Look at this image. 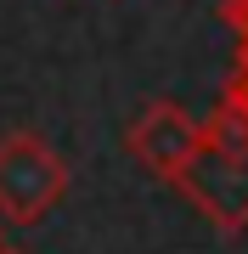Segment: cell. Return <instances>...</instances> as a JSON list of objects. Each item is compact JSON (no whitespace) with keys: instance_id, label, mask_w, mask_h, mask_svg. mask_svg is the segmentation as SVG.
Segmentation results:
<instances>
[{"instance_id":"obj_1","label":"cell","mask_w":248,"mask_h":254,"mask_svg":"<svg viewBox=\"0 0 248 254\" xmlns=\"http://www.w3.org/2000/svg\"><path fill=\"white\" fill-rule=\"evenodd\" d=\"M169 187H181L186 203H192L209 226H220L226 237L248 232V147L203 136L198 153L186 158V170L175 175Z\"/></svg>"},{"instance_id":"obj_2","label":"cell","mask_w":248,"mask_h":254,"mask_svg":"<svg viewBox=\"0 0 248 254\" xmlns=\"http://www.w3.org/2000/svg\"><path fill=\"white\" fill-rule=\"evenodd\" d=\"M68 192V164L51 153L34 130H11L0 141V215L34 226L46 209L62 203Z\"/></svg>"},{"instance_id":"obj_3","label":"cell","mask_w":248,"mask_h":254,"mask_svg":"<svg viewBox=\"0 0 248 254\" xmlns=\"http://www.w3.org/2000/svg\"><path fill=\"white\" fill-rule=\"evenodd\" d=\"M203 141V125L186 108H175V102H147L141 119L124 130V147L136 164H147L158 181H175V175L186 170V158L198 153Z\"/></svg>"},{"instance_id":"obj_4","label":"cell","mask_w":248,"mask_h":254,"mask_svg":"<svg viewBox=\"0 0 248 254\" xmlns=\"http://www.w3.org/2000/svg\"><path fill=\"white\" fill-rule=\"evenodd\" d=\"M220 17L237 28V40H248V0H226V6H220Z\"/></svg>"},{"instance_id":"obj_5","label":"cell","mask_w":248,"mask_h":254,"mask_svg":"<svg viewBox=\"0 0 248 254\" xmlns=\"http://www.w3.org/2000/svg\"><path fill=\"white\" fill-rule=\"evenodd\" d=\"M0 254H23V249H0Z\"/></svg>"},{"instance_id":"obj_6","label":"cell","mask_w":248,"mask_h":254,"mask_svg":"<svg viewBox=\"0 0 248 254\" xmlns=\"http://www.w3.org/2000/svg\"><path fill=\"white\" fill-rule=\"evenodd\" d=\"M0 249H6V243H0Z\"/></svg>"}]
</instances>
